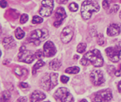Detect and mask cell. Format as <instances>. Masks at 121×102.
Returning <instances> with one entry per match:
<instances>
[{
    "label": "cell",
    "mask_w": 121,
    "mask_h": 102,
    "mask_svg": "<svg viewBox=\"0 0 121 102\" xmlns=\"http://www.w3.org/2000/svg\"><path fill=\"white\" fill-rule=\"evenodd\" d=\"M80 64L84 66L92 64L95 67H101L103 65V58L98 49H94L84 55L80 61Z\"/></svg>",
    "instance_id": "obj_1"
},
{
    "label": "cell",
    "mask_w": 121,
    "mask_h": 102,
    "mask_svg": "<svg viewBox=\"0 0 121 102\" xmlns=\"http://www.w3.org/2000/svg\"><path fill=\"white\" fill-rule=\"evenodd\" d=\"M99 10V5L96 2L93 0H86L82 3L81 15L82 19L88 20L91 18L93 12H97Z\"/></svg>",
    "instance_id": "obj_2"
},
{
    "label": "cell",
    "mask_w": 121,
    "mask_h": 102,
    "mask_svg": "<svg viewBox=\"0 0 121 102\" xmlns=\"http://www.w3.org/2000/svg\"><path fill=\"white\" fill-rule=\"evenodd\" d=\"M49 31L46 28L43 29H36L32 31L28 38V42L33 44L34 45L38 46L41 42L48 39Z\"/></svg>",
    "instance_id": "obj_3"
},
{
    "label": "cell",
    "mask_w": 121,
    "mask_h": 102,
    "mask_svg": "<svg viewBox=\"0 0 121 102\" xmlns=\"http://www.w3.org/2000/svg\"><path fill=\"white\" fill-rule=\"evenodd\" d=\"M58 84V74L50 73L46 74L42 78L40 81V86L46 91H49Z\"/></svg>",
    "instance_id": "obj_4"
},
{
    "label": "cell",
    "mask_w": 121,
    "mask_h": 102,
    "mask_svg": "<svg viewBox=\"0 0 121 102\" xmlns=\"http://www.w3.org/2000/svg\"><path fill=\"white\" fill-rule=\"evenodd\" d=\"M54 98L57 102H73V98L71 93L66 87H60L56 90L53 94Z\"/></svg>",
    "instance_id": "obj_5"
},
{
    "label": "cell",
    "mask_w": 121,
    "mask_h": 102,
    "mask_svg": "<svg viewBox=\"0 0 121 102\" xmlns=\"http://www.w3.org/2000/svg\"><path fill=\"white\" fill-rule=\"evenodd\" d=\"M105 51L111 62H118L121 59V42H118L114 47L106 48Z\"/></svg>",
    "instance_id": "obj_6"
},
{
    "label": "cell",
    "mask_w": 121,
    "mask_h": 102,
    "mask_svg": "<svg viewBox=\"0 0 121 102\" xmlns=\"http://www.w3.org/2000/svg\"><path fill=\"white\" fill-rule=\"evenodd\" d=\"M35 58H36L35 54L32 53L31 51L26 50L25 46H22V47L20 48L19 53L18 55V60L19 62L30 64L33 62Z\"/></svg>",
    "instance_id": "obj_7"
},
{
    "label": "cell",
    "mask_w": 121,
    "mask_h": 102,
    "mask_svg": "<svg viewBox=\"0 0 121 102\" xmlns=\"http://www.w3.org/2000/svg\"><path fill=\"white\" fill-rule=\"evenodd\" d=\"M53 0H43L41 3L39 14L43 17H49L53 10Z\"/></svg>",
    "instance_id": "obj_8"
},
{
    "label": "cell",
    "mask_w": 121,
    "mask_h": 102,
    "mask_svg": "<svg viewBox=\"0 0 121 102\" xmlns=\"http://www.w3.org/2000/svg\"><path fill=\"white\" fill-rule=\"evenodd\" d=\"M90 81L94 85H101L105 81L104 75H103V71L100 70H93L90 73Z\"/></svg>",
    "instance_id": "obj_9"
},
{
    "label": "cell",
    "mask_w": 121,
    "mask_h": 102,
    "mask_svg": "<svg viewBox=\"0 0 121 102\" xmlns=\"http://www.w3.org/2000/svg\"><path fill=\"white\" fill-rule=\"evenodd\" d=\"M112 91L110 89H105L99 91L95 96V102H108L112 99Z\"/></svg>",
    "instance_id": "obj_10"
},
{
    "label": "cell",
    "mask_w": 121,
    "mask_h": 102,
    "mask_svg": "<svg viewBox=\"0 0 121 102\" xmlns=\"http://www.w3.org/2000/svg\"><path fill=\"white\" fill-rule=\"evenodd\" d=\"M66 14L64 8L63 7L58 8L57 10L55 12V16H54L55 21L53 22V25L56 28L62 25V23H63V20L66 19Z\"/></svg>",
    "instance_id": "obj_11"
},
{
    "label": "cell",
    "mask_w": 121,
    "mask_h": 102,
    "mask_svg": "<svg viewBox=\"0 0 121 102\" xmlns=\"http://www.w3.org/2000/svg\"><path fill=\"white\" fill-rule=\"evenodd\" d=\"M73 37V29L71 26H66L62 31L60 39L63 43H69Z\"/></svg>",
    "instance_id": "obj_12"
},
{
    "label": "cell",
    "mask_w": 121,
    "mask_h": 102,
    "mask_svg": "<svg viewBox=\"0 0 121 102\" xmlns=\"http://www.w3.org/2000/svg\"><path fill=\"white\" fill-rule=\"evenodd\" d=\"M56 53V48L51 41H48L43 46V55L45 57H52Z\"/></svg>",
    "instance_id": "obj_13"
},
{
    "label": "cell",
    "mask_w": 121,
    "mask_h": 102,
    "mask_svg": "<svg viewBox=\"0 0 121 102\" xmlns=\"http://www.w3.org/2000/svg\"><path fill=\"white\" fill-rule=\"evenodd\" d=\"M109 36H117L120 33V25L117 23H113L110 25L107 30Z\"/></svg>",
    "instance_id": "obj_14"
},
{
    "label": "cell",
    "mask_w": 121,
    "mask_h": 102,
    "mask_svg": "<svg viewBox=\"0 0 121 102\" xmlns=\"http://www.w3.org/2000/svg\"><path fill=\"white\" fill-rule=\"evenodd\" d=\"M46 95L43 92L40 91H35L32 93L30 96V101L31 102H40L46 99Z\"/></svg>",
    "instance_id": "obj_15"
},
{
    "label": "cell",
    "mask_w": 121,
    "mask_h": 102,
    "mask_svg": "<svg viewBox=\"0 0 121 102\" xmlns=\"http://www.w3.org/2000/svg\"><path fill=\"white\" fill-rule=\"evenodd\" d=\"M2 43L4 45V47L6 49H11L13 48L16 46V43L15 42L13 37H6L2 41Z\"/></svg>",
    "instance_id": "obj_16"
},
{
    "label": "cell",
    "mask_w": 121,
    "mask_h": 102,
    "mask_svg": "<svg viewBox=\"0 0 121 102\" xmlns=\"http://www.w3.org/2000/svg\"><path fill=\"white\" fill-rule=\"evenodd\" d=\"M60 67H61V63L57 58H55V59H53L49 62V68L52 70L56 71V70H58Z\"/></svg>",
    "instance_id": "obj_17"
},
{
    "label": "cell",
    "mask_w": 121,
    "mask_h": 102,
    "mask_svg": "<svg viewBox=\"0 0 121 102\" xmlns=\"http://www.w3.org/2000/svg\"><path fill=\"white\" fill-rule=\"evenodd\" d=\"M44 65H45V62H44L43 61H42V60L38 61V62L34 65L33 68H32V75H36L37 70Z\"/></svg>",
    "instance_id": "obj_18"
},
{
    "label": "cell",
    "mask_w": 121,
    "mask_h": 102,
    "mask_svg": "<svg viewBox=\"0 0 121 102\" xmlns=\"http://www.w3.org/2000/svg\"><path fill=\"white\" fill-rule=\"evenodd\" d=\"M14 72L16 73V75H18V76H19V77L23 76V75H27V73H28L26 69L21 68H19V67H17V68H15Z\"/></svg>",
    "instance_id": "obj_19"
},
{
    "label": "cell",
    "mask_w": 121,
    "mask_h": 102,
    "mask_svg": "<svg viewBox=\"0 0 121 102\" xmlns=\"http://www.w3.org/2000/svg\"><path fill=\"white\" fill-rule=\"evenodd\" d=\"M15 35H16V38L17 39H22L25 36V31L22 28H17L16 31H15Z\"/></svg>",
    "instance_id": "obj_20"
},
{
    "label": "cell",
    "mask_w": 121,
    "mask_h": 102,
    "mask_svg": "<svg viewBox=\"0 0 121 102\" xmlns=\"http://www.w3.org/2000/svg\"><path fill=\"white\" fill-rule=\"evenodd\" d=\"M79 68L77 66H73V67H69L66 69V73H68V74H77V73L79 72Z\"/></svg>",
    "instance_id": "obj_21"
},
{
    "label": "cell",
    "mask_w": 121,
    "mask_h": 102,
    "mask_svg": "<svg viewBox=\"0 0 121 102\" xmlns=\"http://www.w3.org/2000/svg\"><path fill=\"white\" fill-rule=\"evenodd\" d=\"M97 44L100 46H103L105 45V38L101 33H99L97 35Z\"/></svg>",
    "instance_id": "obj_22"
},
{
    "label": "cell",
    "mask_w": 121,
    "mask_h": 102,
    "mask_svg": "<svg viewBox=\"0 0 121 102\" xmlns=\"http://www.w3.org/2000/svg\"><path fill=\"white\" fill-rule=\"evenodd\" d=\"M86 49V43H79L76 48V50L79 53H83Z\"/></svg>",
    "instance_id": "obj_23"
},
{
    "label": "cell",
    "mask_w": 121,
    "mask_h": 102,
    "mask_svg": "<svg viewBox=\"0 0 121 102\" xmlns=\"http://www.w3.org/2000/svg\"><path fill=\"white\" fill-rule=\"evenodd\" d=\"M10 94L7 91H4L3 93H2V101L1 102H6L7 101H9L10 99Z\"/></svg>",
    "instance_id": "obj_24"
},
{
    "label": "cell",
    "mask_w": 121,
    "mask_h": 102,
    "mask_svg": "<svg viewBox=\"0 0 121 102\" xmlns=\"http://www.w3.org/2000/svg\"><path fill=\"white\" fill-rule=\"evenodd\" d=\"M43 21V19L42 17L38 16H33V18H32V22L33 23V24H39V23H42Z\"/></svg>",
    "instance_id": "obj_25"
},
{
    "label": "cell",
    "mask_w": 121,
    "mask_h": 102,
    "mask_svg": "<svg viewBox=\"0 0 121 102\" xmlns=\"http://www.w3.org/2000/svg\"><path fill=\"white\" fill-rule=\"evenodd\" d=\"M69 8L71 12H76L78 10V5L76 2H72L69 5Z\"/></svg>",
    "instance_id": "obj_26"
},
{
    "label": "cell",
    "mask_w": 121,
    "mask_h": 102,
    "mask_svg": "<svg viewBox=\"0 0 121 102\" xmlns=\"http://www.w3.org/2000/svg\"><path fill=\"white\" fill-rule=\"evenodd\" d=\"M119 5H113L110 8V11H109V13H116L119 10Z\"/></svg>",
    "instance_id": "obj_27"
},
{
    "label": "cell",
    "mask_w": 121,
    "mask_h": 102,
    "mask_svg": "<svg viewBox=\"0 0 121 102\" xmlns=\"http://www.w3.org/2000/svg\"><path fill=\"white\" fill-rule=\"evenodd\" d=\"M28 19H29L28 15L22 14L21 16V17H20V23H21V24H24V23H26L28 21Z\"/></svg>",
    "instance_id": "obj_28"
},
{
    "label": "cell",
    "mask_w": 121,
    "mask_h": 102,
    "mask_svg": "<svg viewBox=\"0 0 121 102\" xmlns=\"http://www.w3.org/2000/svg\"><path fill=\"white\" fill-rule=\"evenodd\" d=\"M115 70H116V68H115L114 66H108V68H107V71L110 75L115 74V72H116Z\"/></svg>",
    "instance_id": "obj_29"
},
{
    "label": "cell",
    "mask_w": 121,
    "mask_h": 102,
    "mask_svg": "<svg viewBox=\"0 0 121 102\" xmlns=\"http://www.w3.org/2000/svg\"><path fill=\"white\" fill-rule=\"evenodd\" d=\"M69 77H67V76H65V75H62V76L60 77V81L62 83H63V84H66L68 82V81H69Z\"/></svg>",
    "instance_id": "obj_30"
},
{
    "label": "cell",
    "mask_w": 121,
    "mask_h": 102,
    "mask_svg": "<svg viewBox=\"0 0 121 102\" xmlns=\"http://www.w3.org/2000/svg\"><path fill=\"white\" fill-rule=\"evenodd\" d=\"M35 55H36V58L41 59V58H42V57H43V55H44L43 54V52H42V51H41V50H37L36 53H35Z\"/></svg>",
    "instance_id": "obj_31"
},
{
    "label": "cell",
    "mask_w": 121,
    "mask_h": 102,
    "mask_svg": "<svg viewBox=\"0 0 121 102\" xmlns=\"http://www.w3.org/2000/svg\"><path fill=\"white\" fill-rule=\"evenodd\" d=\"M103 7L105 9H107V8H110V2L107 0H104L103 2Z\"/></svg>",
    "instance_id": "obj_32"
},
{
    "label": "cell",
    "mask_w": 121,
    "mask_h": 102,
    "mask_svg": "<svg viewBox=\"0 0 121 102\" xmlns=\"http://www.w3.org/2000/svg\"><path fill=\"white\" fill-rule=\"evenodd\" d=\"M115 75H116L117 77L121 76V64L119 65V68H118V70H117L116 72H115Z\"/></svg>",
    "instance_id": "obj_33"
},
{
    "label": "cell",
    "mask_w": 121,
    "mask_h": 102,
    "mask_svg": "<svg viewBox=\"0 0 121 102\" xmlns=\"http://www.w3.org/2000/svg\"><path fill=\"white\" fill-rule=\"evenodd\" d=\"M7 5H8V3L5 0H1V8H6Z\"/></svg>",
    "instance_id": "obj_34"
},
{
    "label": "cell",
    "mask_w": 121,
    "mask_h": 102,
    "mask_svg": "<svg viewBox=\"0 0 121 102\" xmlns=\"http://www.w3.org/2000/svg\"><path fill=\"white\" fill-rule=\"evenodd\" d=\"M16 102H27V98L26 97H21L17 100Z\"/></svg>",
    "instance_id": "obj_35"
},
{
    "label": "cell",
    "mask_w": 121,
    "mask_h": 102,
    "mask_svg": "<svg viewBox=\"0 0 121 102\" xmlns=\"http://www.w3.org/2000/svg\"><path fill=\"white\" fill-rule=\"evenodd\" d=\"M20 86H21L22 88H26V87H29V84L26 82H21L20 83Z\"/></svg>",
    "instance_id": "obj_36"
},
{
    "label": "cell",
    "mask_w": 121,
    "mask_h": 102,
    "mask_svg": "<svg viewBox=\"0 0 121 102\" xmlns=\"http://www.w3.org/2000/svg\"><path fill=\"white\" fill-rule=\"evenodd\" d=\"M57 2L60 4H66L68 2V0H57Z\"/></svg>",
    "instance_id": "obj_37"
},
{
    "label": "cell",
    "mask_w": 121,
    "mask_h": 102,
    "mask_svg": "<svg viewBox=\"0 0 121 102\" xmlns=\"http://www.w3.org/2000/svg\"><path fill=\"white\" fill-rule=\"evenodd\" d=\"M118 91H119L120 93H121V81L118 84Z\"/></svg>",
    "instance_id": "obj_38"
},
{
    "label": "cell",
    "mask_w": 121,
    "mask_h": 102,
    "mask_svg": "<svg viewBox=\"0 0 121 102\" xmlns=\"http://www.w3.org/2000/svg\"><path fill=\"white\" fill-rule=\"evenodd\" d=\"M7 62H10V61H9V60H6V61H4V62H2V63H3L4 65H7V64H6Z\"/></svg>",
    "instance_id": "obj_39"
},
{
    "label": "cell",
    "mask_w": 121,
    "mask_h": 102,
    "mask_svg": "<svg viewBox=\"0 0 121 102\" xmlns=\"http://www.w3.org/2000/svg\"><path fill=\"white\" fill-rule=\"evenodd\" d=\"M79 102H88V101L86 100V99H82V100L79 101Z\"/></svg>",
    "instance_id": "obj_40"
},
{
    "label": "cell",
    "mask_w": 121,
    "mask_h": 102,
    "mask_svg": "<svg viewBox=\"0 0 121 102\" xmlns=\"http://www.w3.org/2000/svg\"><path fill=\"white\" fill-rule=\"evenodd\" d=\"M79 56H78V55H75V56H74V58H75V59H79Z\"/></svg>",
    "instance_id": "obj_41"
},
{
    "label": "cell",
    "mask_w": 121,
    "mask_h": 102,
    "mask_svg": "<svg viewBox=\"0 0 121 102\" xmlns=\"http://www.w3.org/2000/svg\"><path fill=\"white\" fill-rule=\"evenodd\" d=\"M120 18L121 19V11H120Z\"/></svg>",
    "instance_id": "obj_42"
},
{
    "label": "cell",
    "mask_w": 121,
    "mask_h": 102,
    "mask_svg": "<svg viewBox=\"0 0 121 102\" xmlns=\"http://www.w3.org/2000/svg\"><path fill=\"white\" fill-rule=\"evenodd\" d=\"M44 102H50V101H44Z\"/></svg>",
    "instance_id": "obj_43"
},
{
    "label": "cell",
    "mask_w": 121,
    "mask_h": 102,
    "mask_svg": "<svg viewBox=\"0 0 121 102\" xmlns=\"http://www.w3.org/2000/svg\"><path fill=\"white\" fill-rule=\"evenodd\" d=\"M120 2H121V0H120Z\"/></svg>",
    "instance_id": "obj_44"
}]
</instances>
